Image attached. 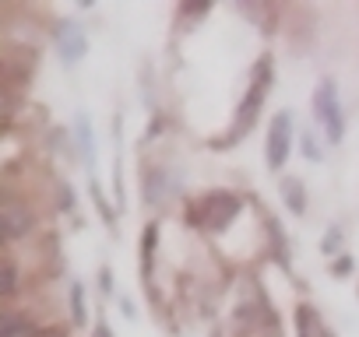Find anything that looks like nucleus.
<instances>
[{
  "instance_id": "423d86ee",
  "label": "nucleus",
  "mask_w": 359,
  "mask_h": 337,
  "mask_svg": "<svg viewBox=\"0 0 359 337\" xmlns=\"http://www.w3.org/2000/svg\"><path fill=\"white\" fill-rule=\"evenodd\" d=\"M0 229H4V239H25L36 229V211L22 201H4L0 204Z\"/></svg>"
},
{
  "instance_id": "dca6fc26",
  "label": "nucleus",
  "mask_w": 359,
  "mask_h": 337,
  "mask_svg": "<svg viewBox=\"0 0 359 337\" xmlns=\"http://www.w3.org/2000/svg\"><path fill=\"white\" fill-rule=\"evenodd\" d=\"M338 246H341V232H338V229H327V236H324V243H320V250H324V253L331 257V253H334Z\"/></svg>"
},
{
  "instance_id": "a211bd4d",
  "label": "nucleus",
  "mask_w": 359,
  "mask_h": 337,
  "mask_svg": "<svg viewBox=\"0 0 359 337\" xmlns=\"http://www.w3.org/2000/svg\"><path fill=\"white\" fill-rule=\"evenodd\" d=\"M95 330H99V334H95V337H109V327H106V323H99V327H95Z\"/></svg>"
},
{
  "instance_id": "1a4fd4ad",
  "label": "nucleus",
  "mask_w": 359,
  "mask_h": 337,
  "mask_svg": "<svg viewBox=\"0 0 359 337\" xmlns=\"http://www.w3.org/2000/svg\"><path fill=\"white\" fill-rule=\"evenodd\" d=\"M282 201L289 204V211L292 215H303L306 211V197H303V183L299 180H282Z\"/></svg>"
},
{
  "instance_id": "39448f33",
  "label": "nucleus",
  "mask_w": 359,
  "mask_h": 337,
  "mask_svg": "<svg viewBox=\"0 0 359 337\" xmlns=\"http://www.w3.org/2000/svg\"><path fill=\"white\" fill-rule=\"evenodd\" d=\"M53 36H57V53H60L64 64H78L88 53V36H85V29L78 22H71V18L57 22Z\"/></svg>"
},
{
  "instance_id": "20e7f679",
  "label": "nucleus",
  "mask_w": 359,
  "mask_h": 337,
  "mask_svg": "<svg viewBox=\"0 0 359 337\" xmlns=\"http://www.w3.org/2000/svg\"><path fill=\"white\" fill-rule=\"evenodd\" d=\"M289 151H292V116L289 113H275L271 123H268V144H264L271 173H278V168L289 162Z\"/></svg>"
},
{
  "instance_id": "7ed1b4c3",
  "label": "nucleus",
  "mask_w": 359,
  "mask_h": 337,
  "mask_svg": "<svg viewBox=\"0 0 359 337\" xmlns=\"http://www.w3.org/2000/svg\"><path fill=\"white\" fill-rule=\"evenodd\" d=\"M313 113H317V120L324 127V137L331 144H338L345 137V120H341V106H338V92H334V81L331 78H324L317 85V92H313Z\"/></svg>"
},
{
  "instance_id": "0eeeda50",
  "label": "nucleus",
  "mask_w": 359,
  "mask_h": 337,
  "mask_svg": "<svg viewBox=\"0 0 359 337\" xmlns=\"http://www.w3.org/2000/svg\"><path fill=\"white\" fill-rule=\"evenodd\" d=\"M296 337H327V327H324V320L317 316L313 306L296 309Z\"/></svg>"
},
{
  "instance_id": "f257e3e1",
  "label": "nucleus",
  "mask_w": 359,
  "mask_h": 337,
  "mask_svg": "<svg viewBox=\"0 0 359 337\" xmlns=\"http://www.w3.org/2000/svg\"><path fill=\"white\" fill-rule=\"evenodd\" d=\"M240 208H243V201L236 194L215 190V194H208V197H201V201H194L187 208V222L198 225V229H205V232H222L240 215Z\"/></svg>"
},
{
  "instance_id": "f3484780",
  "label": "nucleus",
  "mask_w": 359,
  "mask_h": 337,
  "mask_svg": "<svg viewBox=\"0 0 359 337\" xmlns=\"http://www.w3.org/2000/svg\"><path fill=\"white\" fill-rule=\"evenodd\" d=\"M39 337H67V330L57 327V323H50V327H39Z\"/></svg>"
},
{
  "instance_id": "9b49d317",
  "label": "nucleus",
  "mask_w": 359,
  "mask_h": 337,
  "mask_svg": "<svg viewBox=\"0 0 359 337\" xmlns=\"http://www.w3.org/2000/svg\"><path fill=\"white\" fill-rule=\"evenodd\" d=\"M71 320H74V327H85V320H88V313H85V285H71Z\"/></svg>"
},
{
  "instance_id": "2eb2a0df",
  "label": "nucleus",
  "mask_w": 359,
  "mask_h": 337,
  "mask_svg": "<svg viewBox=\"0 0 359 337\" xmlns=\"http://www.w3.org/2000/svg\"><path fill=\"white\" fill-rule=\"evenodd\" d=\"M92 201H95V208H99V215L106 218V225H113V211H109V204H106V197H102V190L92 183Z\"/></svg>"
},
{
  "instance_id": "6e6552de",
  "label": "nucleus",
  "mask_w": 359,
  "mask_h": 337,
  "mask_svg": "<svg viewBox=\"0 0 359 337\" xmlns=\"http://www.w3.org/2000/svg\"><path fill=\"white\" fill-rule=\"evenodd\" d=\"M74 130H78V148H81V155H85V165L92 168V165H95V137H92V120L81 113V116H78V123H74Z\"/></svg>"
},
{
  "instance_id": "4468645a",
  "label": "nucleus",
  "mask_w": 359,
  "mask_h": 337,
  "mask_svg": "<svg viewBox=\"0 0 359 337\" xmlns=\"http://www.w3.org/2000/svg\"><path fill=\"white\" fill-rule=\"evenodd\" d=\"M303 155H306L310 162H320V158H324V151H320V141H317L310 130L303 134Z\"/></svg>"
},
{
  "instance_id": "9d476101",
  "label": "nucleus",
  "mask_w": 359,
  "mask_h": 337,
  "mask_svg": "<svg viewBox=\"0 0 359 337\" xmlns=\"http://www.w3.org/2000/svg\"><path fill=\"white\" fill-rule=\"evenodd\" d=\"M0 337H39V327H32L25 316H8Z\"/></svg>"
},
{
  "instance_id": "ddd939ff",
  "label": "nucleus",
  "mask_w": 359,
  "mask_h": 337,
  "mask_svg": "<svg viewBox=\"0 0 359 337\" xmlns=\"http://www.w3.org/2000/svg\"><path fill=\"white\" fill-rule=\"evenodd\" d=\"M155 236H158V229H155V225H148V229H144V239H141V257H144V274L151 271V257H155Z\"/></svg>"
},
{
  "instance_id": "f03ea898",
  "label": "nucleus",
  "mask_w": 359,
  "mask_h": 337,
  "mask_svg": "<svg viewBox=\"0 0 359 337\" xmlns=\"http://www.w3.org/2000/svg\"><path fill=\"white\" fill-rule=\"evenodd\" d=\"M268 88H271V60H268V57H261V64H257V78H254L250 92L243 95L240 109H236V120H233V130H229V144L243 141V137L254 130V123H257V116H261V102H264Z\"/></svg>"
},
{
  "instance_id": "f8f14e48",
  "label": "nucleus",
  "mask_w": 359,
  "mask_h": 337,
  "mask_svg": "<svg viewBox=\"0 0 359 337\" xmlns=\"http://www.w3.org/2000/svg\"><path fill=\"white\" fill-rule=\"evenodd\" d=\"M15 288H18V267H15L11 260H4V267H0V295L11 299Z\"/></svg>"
}]
</instances>
